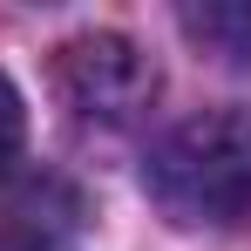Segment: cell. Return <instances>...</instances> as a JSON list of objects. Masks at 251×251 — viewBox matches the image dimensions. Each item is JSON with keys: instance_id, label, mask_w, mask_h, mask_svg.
I'll list each match as a JSON object with an SVG mask.
<instances>
[{"instance_id": "5b68a950", "label": "cell", "mask_w": 251, "mask_h": 251, "mask_svg": "<svg viewBox=\"0 0 251 251\" xmlns=\"http://www.w3.org/2000/svg\"><path fill=\"white\" fill-rule=\"evenodd\" d=\"M21 136H27V109H21V88L0 75V170L21 156Z\"/></svg>"}, {"instance_id": "7a4b0ae2", "label": "cell", "mask_w": 251, "mask_h": 251, "mask_svg": "<svg viewBox=\"0 0 251 251\" xmlns=\"http://www.w3.org/2000/svg\"><path fill=\"white\" fill-rule=\"evenodd\" d=\"M156 88H163L156 61L129 41V34L95 27V34H75V41L54 48V95L68 102V116H75V123L129 129V123H143V116H150Z\"/></svg>"}, {"instance_id": "277c9868", "label": "cell", "mask_w": 251, "mask_h": 251, "mask_svg": "<svg viewBox=\"0 0 251 251\" xmlns=\"http://www.w3.org/2000/svg\"><path fill=\"white\" fill-rule=\"evenodd\" d=\"M183 34L204 54H217V61L251 68V7H190L183 14Z\"/></svg>"}, {"instance_id": "6da1fadb", "label": "cell", "mask_w": 251, "mask_h": 251, "mask_svg": "<svg viewBox=\"0 0 251 251\" xmlns=\"http://www.w3.org/2000/svg\"><path fill=\"white\" fill-rule=\"evenodd\" d=\"M143 190L170 224L231 231L251 224V116L210 109L176 123L143 163Z\"/></svg>"}, {"instance_id": "3957f363", "label": "cell", "mask_w": 251, "mask_h": 251, "mask_svg": "<svg viewBox=\"0 0 251 251\" xmlns=\"http://www.w3.org/2000/svg\"><path fill=\"white\" fill-rule=\"evenodd\" d=\"M88 197L61 170H0V251H75Z\"/></svg>"}]
</instances>
